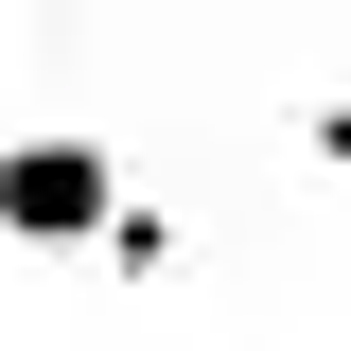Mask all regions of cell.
Listing matches in <instances>:
<instances>
[{
  "label": "cell",
  "mask_w": 351,
  "mask_h": 351,
  "mask_svg": "<svg viewBox=\"0 0 351 351\" xmlns=\"http://www.w3.org/2000/svg\"><path fill=\"white\" fill-rule=\"evenodd\" d=\"M123 176L88 141H0V246H123Z\"/></svg>",
  "instance_id": "obj_1"
},
{
  "label": "cell",
  "mask_w": 351,
  "mask_h": 351,
  "mask_svg": "<svg viewBox=\"0 0 351 351\" xmlns=\"http://www.w3.org/2000/svg\"><path fill=\"white\" fill-rule=\"evenodd\" d=\"M316 158H334V176H351V106H316Z\"/></svg>",
  "instance_id": "obj_2"
}]
</instances>
